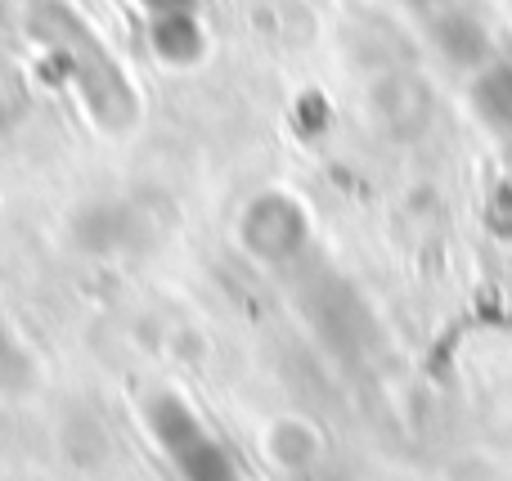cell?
I'll return each instance as SVG.
<instances>
[{
    "instance_id": "obj_1",
    "label": "cell",
    "mask_w": 512,
    "mask_h": 481,
    "mask_svg": "<svg viewBox=\"0 0 512 481\" xmlns=\"http://www.w3.org/2000/svg\"><path fill=\"white\" fill-rule=\"evenodd\" d=\"M477 108L486 113L490 126L512 131V68H490L477 81Z\"/></svg>"
}]
</instances>
